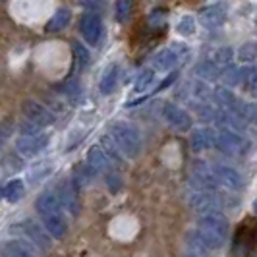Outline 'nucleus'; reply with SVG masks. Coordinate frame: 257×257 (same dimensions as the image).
Wrapping results in <instances>:
<instances>
[{"label":"nucleus","mask_w":257,"mask_h":257,"mask_svg":"<svg viewBox=\"0 0 257 257\" xmlns=\"http://www.w3.org/2000/svg\"><path fill=\"white\" fill-rule=\"evenodd\" d=\"M197 226H199L197 234L209 249H219L228 238V222L220 213H211V215L199 217Z\"/></svg>","instance_id":"obj_1"},{"label":"nucleus","mask_w":257,"mask_h":257,"mask_svg":"<svg viewBox=\"0 0 257 257\" xmlns=\"http://www.w3.org/2000/svg\"><path fill=\"white\" fill-rule=\"evenodd\" d=\"M110 138L116 143L118 151L126 155L128 159H136L142 153V136L128 122H116L110 128Z\"/></svg>","instance_id":"obj_2"},{"label":"nucleus","mask_w":257,"mask_h":257,"mask_svg":"<svg viewBox=\"0 0 257 257\" xmlns=\"http://www.w3.org/2000/svg\"><path fill=\"white\" fill-rule=\"evenodd\" d=\"M79 31H81L83 39L89 43L91 47H97L104 35V27H103L101 16L95 12L83 14L81 20H79Z\"/></svg>","instance_id":"obj_3"},{"label":"nucleus","mask_w":257,"mask_h":257,"mask_svg":"<svg viewBox=\"0 0 257 257\" xmlns=\"http://www.w3.org/2000/svg\"><path fill=\"white\" fill-rule=\"evenodd\" d=\"M217 145H219V149H222L226 155H236V157L245 155L247 149H249V143L245 142V138H242L240 134H236V132H232V130L220 132L219 138H217Z\"/></svg>","instance_id":"obj_4"},{"label":"nucleus","mask_w":257,"mask_h":257,"mask_svg":"<svg viewBox=\"0 0 257 257\" xmlns=\"http://www.w3.org/2000/svg\"><path fill=\"white\" fill-rule=\"evenodd\" d=\"M22 110H24V116L27 118V122L35 124L39 128L51 126L52 122H54V114H52L45 104L37 103V101H26Z\"/></svg>","instance_id":"obj_5"},{"label":"nucleus","mask_w":257,"mask_h":257,"mask_svg":"<svg viewBox=\"0 0 257 257\" xmlns=\"http://www.w3.org/2000/svg\"><path fill=\"white\" fill-rule=\"evenodd\" d=\"M190 205H192L195 213H199L203 217V215H211V213H219L220 207H222V201L213 192H201L199 190L190 199Z\"/></svg>","instance_id":"obj_6"},{"label":"nucleus","mask_w":257,"mask_h":257,"mask_svg":"<svg viewBox=\"0 0 257 257\" xmlns=\"http://www.w3.org/2000/svg\"><path fill=\"white\" fill-rule=\"evenodd\" d=\"M163 114H165V120H167L168 124L172 128H176L178 132H188V130L192 128V116L188 114L184 108L176 106V104H167Z\"/></svg>","instance_id":"obj_7"},{"label":"nucleus","mask_w":257,"mask_h":257,"mask_svg":"<svg viewBox=\"0 0 257 257\" xmlns=\"http://www.w3.org/2000/svg\"><path fill=\"white\" fill-rule=\"evenodd\" d=\"M47 145H49V138L43 136V134H37V136H22V138L16 142L18 151L22 155H27V157L37 155L39 151H43Z\"/></svg>","instance_id":"obj_8"},{"label":"nucleus","mask_w":257,"mask_h":257,"mask_svg":"<svg viewBox=\"0 0 257 257\" xmlns=\"http://www.w3.org/2000/svg\"><path fill=\"white\" fill-rule=\"evenodd\" d=\"M215 176H217V182H220L222 186H226L228 190H234V192H240L244 188V178L240 176L238 170H234L230 167H215Z\"/></svg>","instance_id":"obj_9"},{"label":"nucleus","mask_w":257,"mask_h":257,"mask_svg":"<svg viewBox=\"0 0 257 257\" xmlns=\"http://www.w3.org/2000/svg\"><path fill=\"white\" fill-rule=\"evenodd\" d=\"M22 228H24V234H26L27 238L33 242V244H37L41 249H49L51 247V234L45 230V228H41L37 222H33V220H24L22 222Z\"/></svg>","instance_id":"obj_10"},{"label":"nucleus","mask_w":257,"mask_h":257,"mask_svg":"<svg viewBox=\"0 0 257 257\" xmlns=\"http://www.w3.org/2000/svg\"><path fill=\"white\" fill-rule=\"evenodd\" d=\"M226 20V10L220 6V4H213V6H207L205 10L199 16V22L201 26L207 27V29H217L224 24Z\"/></svg>","instance_id":"obj_11"},{"label":"nucleus","mask_w":257,"mask_h":257,"mask_svg":"<svg viewBox=\"0 0 257 257\" xmlns=\"http://www.w3.org/2000/svg\"><path fill=\"white\" fill-rule=\"evenodd\" d=\"M215 132L209 128H201V130H195L192 134V138H190V145H192V149L195 153H201V151H205L209 147H213L215 145Z\"/></svg>","instance_id":"obj_12"},{"label":"nucleus","mask_w":257,"mask_h":257,"mask_svg":"<svg viewBox=\"0 0 257 257\" xmlns=\"http://www.w3.org/2000/svg\"><path fill=\"white\" fill-rule=\"evenodd\" d=\"M60 199L54 195V193L47 192V193H41L37 199V211L41 213V217H49V215H56V213H60Z\"/></svg>","instance_id":"obj_13"},{"label":"nucleus","mask_w":257,"mask_h":257,"mask_svg":"<svg viewBox=\"0 0 257 257\" xmlns=\"http://www.w3.org/2000/svg\"><path fill=\"white\" fill-rule=\"evenodd\" d=\"M43 224H45V230L51 234L52 238H64L66 230H68V222L62 217V213H56V215H49V217H43Z\"/></svg>","instance_id":"obj_14"},{"label":"nucleus","mask_w":257,"mask_h":257,"mask_svg":"<svg viewBox=\"0 0 257 257\" xmlns=\"http://www.w3.org/2000/svg\"><path fill=\"white\" fill-rule=\"evenodd\" d=\"M178 64V54L174 49H163L153 56V68L159 72H168Z\"/></svg>","instance_id":"obj_15"},{"label":"nucleus","mask_w":257,"mask_h":257,"mask_svg":"<svg viewBox=\"0 0 257 257\" xmlns=\"http://www.w3.org/2000/svg\"><path fill=\"white\" fill-rule=\"evenodd\" d=\"M70 20H72L70 10H68V8H60V10H56L54 16L49 20V24L45 26V31H47V33H58V31H62V29L68 27Z\"/></svg>","instance_id":"obj_16"},{"label":"nucleus","mask_w":257,"mask_h":257,"mask_svg":"<svg viewBox=\"0 0 257 257\" xmlns=\"http://www.w3.org/2000/svg\"><path fill=\"white\" fill-rule=\"evenodd\" d=\"M118 77H120V68L118 64H108L106 70L103 72V77L99 81V87L103 93H112L118 85Z\"/></svg>","instance_id":"obj_17"},{"label":"nucleus","mask_w":257,"mask_h":257,"mask_svg":"<svg viewBox=\"0 0 257 257\" xmlns=\"http://www.w3.org/2000/svg\"><path fill=\"white\" fill-rule=\"evenodd\" d=\"M26 193V186L22 180H10L4 188H2V197L10 203H18Z\"/></svg>","instance_id":"obj_18"},{"label":"nucleus","mask_w":257,"mask_h":257,"mask_svg":"<svg viewBox=\"0 0 257 257\" xmlns=\"http://www.w3.org/2000/svg\"><path fill=\"white\" fill-rule=\"evenodd\" d=\"M60 203L70 211V213H77L79 211V207H77V193H76V188L72 186V184H64L62 186V190H60Z\"/></svg>","instance_id":"obj_19"},{"label":"nucleus","mask_w":257,"mask_h":257,"mask_svg":"<svg viewBox=\"0 0 257 257\" xmlns=\"http://www.w3.org/2000/svg\"><path fill=\"white\" fill-rule=\"evenodd\" d=\"M87 163H89V167H93L95 170H108V168H110L108 157H106V153H103L99 147L89 149V153H87Z\"/></svg>","instance_id":"obj_20"},{"label":"nucleus","mask_w":257,"mask_h":257,"mask_svg":"<svg viewBox=\"0 0 257 257\" xmlns=\"http://www.w3.org/2000/svg\"><path fill=\"white\" fill-rule=\"evenodd\" d=\"M232 56H234V51H232L230 47H220V49H217V51L213 52L211 62H213V64H217L220 70H222L224 66L230 64Z\"/></svg>","instance_id":"obj_21"},{"label":"nucleus","mask_w":257,"mask_h":257,"mask_svg":"<svg viewBox=\"0 0 257 257\" xmlns=\"http://www.w3.org/2000/svg\"><path fill=\"white\" fill-rule=\"evenodd\" d=\"M195 72H197V76L207 79V81H213V79H217V77L220 76V68L217 64H213L211 60H207V62H203V64H199Z\"/></svg>","instance_id":"obj_22"},{"label":"nucleus","mask_w":257,"mask_h":257,"mask_svg":"<svg viewBox=\"0 0 257 257\" xmlns=\"http://www.w3.org/2000/svg\"><path fill=\"white\" fill-rule=\"evenodd\" d=\"M153 79H155L153 68L143 70L142 74L138 76V79H136V83H134V91H136V93H143V91H147L149 89V85L153 83Z\"/></svg>","instance_id":"obj_23"},{"label":"nucleus","mask_w":257,"mask_h":257,"mask_svg":"<svg viewBox=\"0 0 257 257\" xmlns=\"http://www.w3.org/2000/svg\"><path fill=\"white\" fill-rule=\"evenodd\" d=\"M72 54H74V62L79 70L89 64V51L81 43H72Z\"/></svg>","instance_id":"obj_24"},{"label":"nucleus","mask_w":257,"mask_h":257,"mask_svg":"<svg viewBox=\"0 0 257 257\" xmlns=\"http://www.w3.org/2000/svg\"><path fill=\"white\" fill-rule=\"evenodd\" d=\"M2 257H35L27 247H24L22 244H16V242H8L4 245V251Z\"/></svg>","instance_id":"obj_25"},{"label":"nucleus","mask_w":257,"mask_h":257,"mask_svg":"<svg viewBox=\"0 0 257 257\" xmlns=\"http://www.w3.org/2000/svg\"><path fill=\"white\" fill-rule=\"evenodd\" d=\"M238 58L242 62H253L257 58V43H245L238 51Z\"/></svg>","instance_id":"obj_26"},{"label":"nucleus","mask_w":257,"mask_h":257,"mask_svg":"<svg viewBox=\"0 0 257 257\" xmlns=\"http://www.w3.org/2000/svg\"><path fill=\"white\" fill-rule=\"evenodd\" d=\"M195 20H193L192 16H184L180 22H178V33L180 35H184V37H188V35H193L195 33Z\"/></svg>","instance_id":"obj_27"},{"label":"nucleus","mask_w":257,"mask_h":257,"mask_svg":"<svg viewBox=\"0 0 257 257\" xmlns=\"http://www.w3.org/2000/svg\"><path fill=\"white\" fill-rule=\"evenodd\" d=\"M130 10H132V2H128V0L116 2V18H118V22H126L130 16Z\"/></svg>","instance_id":"obj_28"},{"label":"nucleus","mask_w":257,"mask_h":257,"mask_svg":"<svg viewBox=\"0 0 257 257\" xmlns=\"http://www.w3.org/2000/svg\"><path fill=\"white\" fill-rule=\"evenodd\" d=\"M64 93L70 97V101H76L77 97L81 95V87H79V81L77 79H70L64 85Z\"/></svg>","instance_id":"obj_29"},{"label":"nucleus","mask_w":257,"mask_h":257,"mask_svg":"<svg viewBox=\"0 0 257 257\" xmlns=\"http://www.w3.org/2000/svg\"><path fill=\"white\" fill-rule=\"evenodd\" d=\"M176 77H178V74H176V72H172L170 76L163 79V83H161V85L157 87V91H163V89H167V87H170V85H172V83L176 81Z\"/></svg>","instance_id":"obj_30"},{"label":"nucleus","mask_w":257,"mask_h":257,"mask_svg":"<svg viewBox=\"0 0 257 257\" xmlns=\"http://www.w3.org/2000/svg\"><path fill=\"white\" fill-rule=\"evenodd\" d=\"M238 74H240L238 70H230V72L226 74V77H224V81H226L228 85H234V83H236V81L240 79V77H238Z\"/></svg>","instance_id":"obj_31"},{"label":"nucleus","mask_w":257,"mask_h":257,"mask_svg":"<svg viewBox=\"0 0 257 257\" xmlns=\"http://www.w3.org/2000/svg\"><path fill=\"white\" fill-rule=\"evenodd\" d=\"M251 93L257 97V74L253 76V79H251Z\"/></svg>","instance_id":"obj_32"},{"label":"nucleus","mask_w":257,"mask_h":257,"mask_svg":"<svg viewBox=\"0 0 257 257\" xmlns=\"http://www.w3.org/2000/svg\"><path fill=\"white\" fill-rule=\"evenodd\" d=\"M253 211H255V215H257V201L253 203Z\"/></svg>","instance_id":"obj_33"}]
</instances>
